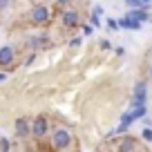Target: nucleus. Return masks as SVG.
I'll return each mask as SVG.
<instances>
[{
	"label": "nucleus",
	"instance_id": "2eb2a0df",
	"mask_svg": "<svg viewBox=\"0 0 152 152\" xmlns=\"http://www.w3.org/2000/svg\"><path fill=\"white\" fill-rule=\"evenodd\" d=\"M92 31H94L92 25H83V34H85V36H92Z\"/></svg>",
	"mask_w": 152,
	"mask_h": 152
},
{
	"label": "nucleus",
	"instance_id": "412c9836",
	"mask_svg": "<svg viewBox=\"0 0 152 152\" xmlns=\"http://www.w3.org/2000/svg\"><path fill=\"white\" fill-rule=\"evenodd\" d=\"M81 43H83L81 38H74V40H72V43H69V45H72V47H78V45H81Z\"/></svg>",
	"mask_w": 152,
	"mask_h": 152
},
{
	"label": "nucleus",
	"instance_id": "4468645a",
	"mask_svg": "<svg viewBox=\"0 0 152 152\" xmlns=\"http://www.w3.org/2000/svg\"><path fill=\"white\" fill-rule=\"evenodd\" d=\"M0 152H9V139H0Z\"/></svg>",
	"mask_w": 152,
	"mask_h": 152
},
{
	"label": "nucleus",
	"instance_id": "6ab92c4d",
	"mask_svg": "<svg viewBox=\"0 0 152 152\" xmlns=\"http://www.w3.org/2000/svg\"><path fill=\"white\" fill-rule=\"evenodd\" d=\"M9 2H11V0H0V11L7 9V7H9Z\"/></svg>",
	"mask_w": 152,
	"mask_h": 152
},
{
	"label": "nucleus",
	"instance_id": "5701e85b",
	"mask_svg": "<svg viewBox=\"0 0 152 152\" xmlns=\"http://www.w3.org/2000/svg\"><path fill=\"white\" fill-rule=\"evenodd\" d=\"M5 78H7V74H5V72H0V81H5Z\"/></svg>",
	"mask_w": 152,
	"mask_h": 152
},
{
	"label": "nucleus",
	"instance_id": "a211bd4d",
	"mask_svg": "<svg viewBox=\"0 0 152 152\" xmlns=\"http://www.w3.org/2000/svg\"><path fill=\"white\" fill-rule=\"evenodd\" d=\"M101 25V20H99V14H94L92 16V27H99Z\"/></svg>",
	"mask_w": 152,
	"mask_h": 152
},
{
	"label": "nucleus",
	"instance_id": "39448f33",
	"mask_svg": "<svg viewBox=\"0 0 152 152\" xmlns=\"http://www.w3.org/2000/svg\"><path fill=\"white\" fill-rule=\"evenodd\" d=\"M14 132H16V137H20V139L31 137V123L20 116V119H16V123H14Z\"/></svg>",
	"mask_w": 152,
	"mask_h": 152
},
{
	"label": "nucleus",
	"instance_id": "423d86ee",
	"mask_svg": "<svg viewBox=\"0 0 152 152\" xmlns=\"http://www.w3.org/2000/svg\"><path fill=\"white\" fill-rule=\"evenodd\" d=\"M16 61V52L11 45H5V47H0V67H9L14 65Z\"/></svg>",
	"mask_w": 152,
	"mask_h": 152
},
{
	"label": "nucleus",
	"instance_id": "f3484780",
	"mask_svg": "<svg viewBox=\"0 0 152 152\" xmlns=\"http://www.w3.org/2000/svg\"><path fill=\"white\" fill-rule=\"evenodd\" d=\"M143 139H145V141H152V130H150V128L143 130Z\"/></svg>",
	"mask_w": 152,
	"mask_h": 152
},
{
	"label": "nucleus",
	"instance_id": "4be33fe9",
	"mask_svg": "<svg viewBox=\"0 0 152 152\" xmlns=\"http://www.w3.org/2000/svg\"><path fill=\"white\" fill-rule=\"evenodd\" d=\"M69 2H72V0H56V5H61V7H67Z\"/></svg>",
	"mask_w": 152,
	"mask_h": 152
},
{
	"label": "nucleus",
	"instance_id": "dca6fc26",
	"mask_svg": "<svg viewBox=\"0 0 152 152\" xmlns=\"http://www.w3.org/2000/svg\"><path fill=\"white\" fill-rule=\"evenodd\" d=\"M107 27L110 29H119V23H116L114 18H107Z\"/></svg>",
	"mask_w": 152,
	"mask_h": 152
},
{
	"label": "nucleus",
	"instance_id": "20e7f679",
	"mask_svg": "<svg viewBox=\"0 0 152 152\" xmlns=\"http://www.w3.org/2000/svg\"><path fill=\"white\" fill-rule=\"evenodd\" d=\"M145 99H148V83L145 81H137L134 94H132V105H145Z\"/></svg>",
	"mask_w": 152,
	"mask_h": 152
},
{
	"label": "nucleus",
	"instance_id": "f257e3e1",
	"mask_svg": "<svg viewBox=\"0 0 152 152\" xmlns=\"http://www.w3.org/2000/svg\"><path fill=\"white\" fill-rule=\"evenodd\" d=\"M52 145L56 150H67L72 145V132L67 128H56L52 132Z\"/></svg>",
	"mask_w": 152,
	"mask_h": 152
},
{
	"label": "nucleus",
	"instance_id": "aec40b11",
	"mask_svg": "<svg viewBox=\"0 0 152 152\" xmlns=\"http://www.w3.org/2000/svg\"><path fill=\"white\" fill-rule=\"evenodd\" d=\"M112 45H110V40H101V49H110Z\"/></svg>",
	"mask_w": 152,
	"mask_h": 152
},
{
	"label": "nucleus",
	"instance_id": "393cba45",
	"mask_svg": "<svg viewBox=\"0 0 152 152\" xmlns=\"http://www.w3.org/2000/svg\"><path fill=\"white\" fill-rule=\"evenodd\" d=\"M143 2H148V5H150V2H152V0H143Z\"/></svg>",
	"mask_w": 152,
	"mask_h": 152
},
{
	"label": "nucleus",
	"instance_id": "a878e982",
	"mask_svg": "<svg viewBox=\"0 0 152 152\" xmlns=\"http://www.w3.org/2000/svg\"><path fill=\"white\" fill-rule=\"evenodd\" d=\"M150 23H152V20H150Z\"/></svg>",
	"mask_w": 152,
	"mask_h": 152
},
{
	"label": "nucleus",
	"instance_id": "f8f14e48",
	"mask_svg": "<svg viewBox=\"0 0 152 152\" xmlns=\"http://www.w3.org/2000/svg\"><path fill=\"white\" fill-rule=\"evenodd\" d=\"M125 7L128 9H150V5L143 0H125Z\"/></svg>",
	"mask_w": 152,
	"mask_h": 152
},
{
	"label": "nucleus",
	"instance_id": "9b49d317",
	"mask_svg": "<svg viewBox=\"0 0 152 152\" xmlns=\"http://www.w3.org/2000/svg\"><path fill=\"white\" fill-rule=\"evenodd\" d=\"M119 27H123V29H141V23H137V20H130V18H121L119 20Z\"/></svg>",
	"mask_w": 152,
	"mask_h": 152
},
{
	"label": "nucleus",
	"instance_id": "f03ea898",
	"mask_svg": "<svg viewBox=\"0 0 152 152\" xmlns=\"http://www.w3.org/2000/svg\"><path fill=\"white\" fill-rule=\"evenodd\" d=\"M47 132H49V119L45 114H38L36 119L31 121V137L43 139V137H47Z\"/></svg>",
	"mask_w": 152,
	"mask_h": 152
},
{
	"label": "nucleus",
	"instance_id": "0eeeda50",
	"mask_svg": "<svg viewBox=\"0 0 152 152\" xmlns=\"http://www.w3.org/2000/svg\"><path fill=\"white\" fill-rule=\"evenodd\" d=\"M134 150H137V139L132 137H123L116 143V152H134Z\"/></svg>",
	"mask_w": 152,
	"mask_h": 152
},
{
	"label": "nucleus",
	"instance_id": "ddd939ff",
	"mask_svg": "<svg viewBox=\"0 0 152 152\" xmlns=\"http://www.w3.org/2000/svg\"><path fill=\"white\" fill-rule=\"evenodd\" d=\"M130 112H132V116H134V121L137 119H143V116H145V105H132V110H130Z\"/></svg>",
	"mask_w": 152,
	"mask_h": 152
},
{
	"label": "nucleus",
	"instance_id": "7ed1b4c3",
	"mask_svg": "<svg viewBox=\"0 0 152 152\" xmlns=\"http://www.w3.org/2000/svg\"><path fill=\"white\" fill-rule=\"evenodd\" d=\"M49 9L45 5H34L31 11H29V23L31 25H47L49 23Z\"/></svg>",
	"mask_w": 152,
	"mask_h": 152
},
{
	"label": "nucleus",
	"instance_id": "9d476101",
	"mask_svg": "<svg viewBox=\"0 0 152 152\" xmlns=\"http://www.w3.org/2000/svg\"><path fill=\"white\" fill-rule=\"evenodd\" d=\"M125 18L137 20V23H143V20H150V16H148V9H130Z\"/></svg>",
	"mask_w": 152,
	"mask_h": 152
},
{
	"label": "nucleus",
	"instance_id": "1a4fd4ad",
	"mask_svg": "<svg viewBox=\"0 0 152 152\" xmlns=\"http://www.w3.org/2000/svg\"><path fill=\"white\" fill-rule=\"evenodd\" d=\"M63 25H65V27H78V14H76L74 9L63 11Z\"/></svg>",
	"mask_w": 152,
	"mask_h": 152
},
{
	"label": "nucleus",
	"instance_id": "b1692460",
	"mask_svg": "<svg viewBox=\"0 0 152 152\" xmlns=\"http://www.w3.org/2000/svg\"><path fill=\"white\" fill-rule=\"evenodd\" d=\"M150 81H152V67H150Z\"/></svg>",
	"mask_w": 152,
	"mask_h": 152
},
{
	"label": "nucleus",
	"instance_id": "6e6552de",
	"mask_svg": "<svg viewBox=\"0 0 152 152\" xmlns=\"http://www.w3.org/2000/svg\"><path fill=\"white\" fill-rule=\"evenodd\" d=\"M49 36H45V34H40V36H29V40H27V45L31 49H40V47H47V40Z\"/></svg>",
	"mask_w": 152,
	"mask_h": 152
}]
</instances>
